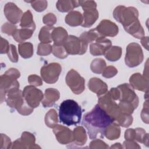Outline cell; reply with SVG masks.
<instances>
[{
    "instance_id": "obj_1",
    "label": "cell",
    "mask_w": 149,
    "mask_h": 149,
    "mask_svg": "<svg viewBox=\"0 0 149 149\" xmlns=\"http://www.w3.org/2000/svg\"><path fill=\"white\" fill-rule=\"evenodd\" d=\"M113 122V119L97 104L84 115L82 124L87 129L90 139H95L104 138L105 130Z\"/></svg>"
},
{
    "instance_id": "obj_2",
    "label": "cell",
    "mask_w": 149,
    "mask_h": 149,
    "mask_svg": "<svg viewBox=\"0 0 149 149\" xmlns=\"http://www.w3.org/2000/svg\"><path fill=\"white\" fill-rule=\"evenodd\" d=\"M81 108L73 100H66L60 104L59 117L60 122L67 126L76 125L80 122Z\"/></svg>"
},
{
    "instance_id": "obj_3",
    "label": "cell",
    "mask_w": 149,
    "mask_h": 149,
    "mask_svg": "<svg viewBox=\"0 0 149 149\" xmlns=\"http://www.w3.org/2000/svg\"><path fill=\"white\" fill-rule=\"evenodd\" d=\"M120 91L118 106L125 113L132 114L139 105V98L130 84L124 83L117 87Z\"/></svg>"
},
{
    "instance_id": "obj_4",
    "label": "cell",
    "mask_w": 149,
    "mask_h": 149,
    "mask_svg": "<svg viewBox=\"0 0 149 149\" xmlns=\"http://www.w3.org/2000/svg\"><path fill=\"white\" fill-rule=\"evenodd\" d=\"M115 19L120 23L124 29L139 20V12L134 7H125L119 5L116 7L113 12Z\"/></svg>"
},
{
    "instance_id": "obj_5",
    "label": "cell",
    "mask_w": 149,
    "mask_h": 149,
    "mask_svg": "<svg viewBox=\"0 0 149 149\" xmlns=\"http://www.w3.org/2000/svg\"><path fill=\"white\" fill-rule=\"evenodd\" d=\"M20 76V72L15 68L9 69L0 77V90H1V102L5 100L6 93L10 88L15 87H19V83L17 79Z\"/></svg>"
},
{
    "instance_id": "obj_6",
    "label": "cell",
    "mask_w": 149,
    "mask_h": 149,
    "mask_svg": "<svg viewBox=\"0 0 149 149\" xmlns=\"http://www.w3.org/2000/svg\"><path fill=\"white\" fill-rule=\"evenodd\" d=\"M98 104L115 121H117L123 112L110 95L109 92L99 97Z\"/></svg>"
},
{
    "instance_id": "obj_7",
    "label": "cell",
    "mask_w": 149,
    "mask_h": 149,
    "mask_svg": "<svg viewBox=\"0 0 149 149\" xmlns=\"http://www.w3.org/2000/svg\"><path fill=\"white\" fill-rule=\"evenodd\" d=\"M79 4L84 11L81 26L84 27H90L98 17V12L96 9L97 3L93 1H79Z\"/></svg>"
},
{
    "instance_id": "obj_8",
    "label": "cell",
    "mask_w": 149,
    "mask_h": 149,
    "mask_svg": "<svg viewBox=\"0 0 149 149\" xmlns=\"http://www.w3.org/2000/svg\"><path fill=\"white\" fill-rule=\"evenodd\" d=\"M143 59V52L140 45L136 42L129 44L125 57L126 65L130 68H134L141 63Z\"/></svg>"
},
{
    "instance_id": "obj_9",
    "label": "cell",
    "mask_w": 149,
    "mask_h": 149,
    "mask_svg": "<svg viewBox=\"0 0 149 149\" xmlns=\"http://www.w3.org/2000/svg\"><path fill=\"white\" fill-rule=\"evenodd\" d=\"M87 45L79 37L73 35L69 36L63 44L66 51L70 55L84 54L87 49Z\"/></svg>"
},
{
    "instance_id": "obj_10",
    "label": "cell",
    "mask_w": 149,
    "mask_h": 149,
    "mask_svg": "<svg viewBox=\"0 0 149 149\" xmlns=\"http://www.w3.org/2000/svg\"><path fill=\"white\" fill-rule=\"evenodd\" d=\"M62 71L61 65L58 63H50L44 65L40 70L42 79L47 83H56Z\"/></svg>"
},
{
    "instance_id": "obj_11",
    "label": "cell",
    "mask_w": 149,
    "mask_h": 149,
    "mask_svg": "<svg viewBox=\"0 0 149 149\" xmlns=\"http://www.w3.org/2000/svg\"><path fill=\"white\" fill-rule=\"evenodd\" d=\"M66 83L75 94H81L85 89V80L74 69L69 70L66 76Z\"/></svg>"
},
{
    "instance_id": "obj_12",
    "label": "cell",
    "mask_w": 149,
    "mask_h": 149,
    "mask_svg": "<svg viewBox=\"0 0 149 149\" xmlns=\"http://www.w3.org/2000/svg\"><path fill=\"white\" fill-rule=\"evenodd\" d=\"M22 94L26 102L33 108L38 107L44 98L42 91L32 85L25 87Z\"/></svg>"
},
{
    "instance_id": "obj_13",
    "label": "cell",
    "mask_w": 149,
    "mask_h": 149,
    "mask_svg": "<svg viewBox=\"0 0 149 149\" xmlns=\"http://www.w3.org/2000/svg\"><path fill=\"white\" fill-rule=\"evenodd\" d=\"M19 87H15L9 90L6 93L5 101L7 105L17 111L26 102Z\"/></svg>"
},
{
    "instance_id": "obj_14",
    "label": "cell",
    "mask_w": 149,
    "mask_h": 149,
    "mask_svg": "<svg viewBox=\"0 0 149 149\" xmlns=\"http://www.w3.org/2000/svg\"><path fill=\"white\" fill-rule=\"evenodd\" d=\"M100 36L115 37L119 32L118 26L113 22L104 19L100 22L99 24L94 28Z\"/></svg>"
},
{
    "instance_id": "obj_15",
    "label": "cell",
    "mask_w": 149,
    "mask_h": 149,
    "mask_svg": "<svg viewBox=\"0 0 149 149\" xmlns=\"http://www.w3.org/2000/svg\"><path fill=\"white\" fill-rule=\"evenodd\" d=\"M112 46L111 41L105 37L100 36L95 42L90 45V52L94 56L102 55L105 54L108 49Z\"/></svg>"
},
{
    "instance_id": "obj_16",
    "label": "cell",
    "mask_w": 149,
    "mask_h": 149,
    "mask_svg": "<svg viewBox=\"0 0 149 149\" xmlns=\"http://www.w3.org/2000/svg\"><path fill=\"white\" fill-rule=\"evenodd\" d=\"M34 136L30 132H24L20 139L15 140L11 147L12 148H40L35 144Z\"/></svg>"
},
{
    "instance_id": "obj_17",
    "label": "cell",
    "mask_w": 149,
    "mask_h": 149,
    "mask_svg": "<svg viewBox=\"0 0 149 149\" xmlns=\"http://www.w3.org/2000/svg\"><path fill=\"white\" fill-rule=\"evenodd\" d=\"M53 132L58 141L62 144H69L73 141V133L67 127L56 125L54 127Z\"/></svg>"
},
{
    "instance_id": "obj_18",
    "label": "cell",
    "mask_w": 149,
    "mask_h": 149,
    "mask_svg": "<svg viewBox=\"0 0 149 149\" xmlns=\"http://www.w3.org/2000/svg\"><path fill=\"white\" fill-rule=\"evenodd\" d=\"M4 14L8 20L15 24L20 22L23 13L15 3L8 2L5 5Z\"/></svg>"
},
{
    "instance_id": "obj_19",
    "label": "cell",
    "mask_w": 149,
    "mask_h": 149,
    "mask_svg": "<svg viewBox=\"0 0 149 149\" xmlns=\"http://www.w3.org/2000/svg\"><path fill=\"white\" fill-rule=\"evenodd\" d=\"M129 82L133 89L146 93L148 92V79L140 73L133 74L129 78Z\"/></svg>"
},
{
    "instance_id": "obj_20",
    "label": "cell",
    "mask_w": 149,
    "mask_h": 149,
    "mask_svg": "<svg viewBox=\"0 0 149 149\" xmlns=\"http://www.w3.org/2000/svg\"><path fill=\"white\" fill-rule=\"evenodd\" d=\"M88 87L92 92L95 93L98 97L105 94L108 91L107 84L97 77L91 78L88 81Z\"/></svg>"
},
{
    "instance_id": "obj_21",
    "label": "cell",
    "mask_w": 149,
    "mask_h": 149,
    "mask_svg": "<svg viewBox=\"0 0 149 149\" xmlns=\"http://www.w3.org/2000/svg\"><path fill=\"white\" fill-rule=\"evenodd\" d=\"M60 97V94L58 90L54 88H49L45 90L44 98L41 103L44 107H51Z\"/></svg>"
},
{
    "instance_id": "obj_22",
    "label": "cell",
    "mask_w": 149,
    "mask_h": 149,
    "mask_svg": "<svg viewBox=\"0 0 149 149\" xmlns=\"http://www.w3.org/2000/svg\"><path fill=\"white\" fill-rule=\"evenodd\" d=\"M52 39L54 44L57 45H63L64 42L68 37L67 31L62 27H54L52 30Z\"/></svg>"
},
{
    "instance_id": "obj_23",
    "label": "cell",
    "mask_w": 149,
    "mask_h": 149,
    "mask_svg": "<svg viewBox=\"0 0 149 149\" xmlns=\"http://www.w3.org/2000/svg\"><path fill=\"white\" fill-rule=\"evenodd\" d=\"M83 20V15L80 12L76 10L70 11L65 18L66 23L70 26L81 25Z\"/></svg>"
},
{
    "instance_id": "obj_24",
    "label": "cell",
    "mask_w": 149,
    "mask_h": 149,
    "mask_svg": "<svg viewBox=\"0 0 149 149\" xmlns=\"http://www.w3.org/2000/svg\"><path fill=\"white\" fill-rule=\"evenodd\" d=\"M34 31V30L28 28H22L17 29L12 36L16 42L20 44L30 38L32 36Z\"/></svg>"
},
{
    "instance_id": "obj_25",
    "label": "cell",
    "mask_w": 149,
    "mask_h": 149,
    "mask_svg": "<svg viewBox=\"0 0 149 149\" xmlns=\"http://www.w3.org/2000/svg\"><path fill=\"white\" fill-rule=\"evenodd\" d=\"M120 134V128L116 122L111 123L105 130L104 136L110 140H114L118 139Z\"/></svg>"
},
{
    "instance_id": "obj_26",
    "label": "cell",
    "mask_w": 149,
    "mask_h": 149,
    "mask_svg": "<svg viewBox=\"0 0 149 149\" xmlns=\"http://www.w3.org/2000/svg\"><path fill=\"white\" fill-rule=\"evenodd\" d=\"M125 30L134 37L138 39H141L144 37L145 35L144 30L141 26L139 20L137 21L136 23L130 25L128 27L125 29Z\"/></svg>"
},
{
    "instance_id": "obj_27",
    "label": "cell",
    "mask_w": 149,
    "mask_h": 149,
    "mask_svg": "<svg viewBox=\"0 0 149 149\" xmlns=\"http://www.w3.org/2000/svg\"><path fill=\"white\" fill-rule=\"evenodd\" d=\"M73 142L76 145H84L87 141V135L85 129L82 126H77L74 129L73 132Z\"/></svg>"
},
{
    "instance_id": "obj_28",
    "label": "cell",
    "mask_w": 149,
    "mask_h": 149,
    "mask_svg": "<svg viewBox=\"0 0 149 149\" xmlns=\"http://www.w3.org/2000/svg\"><path fill=\"white\" fill-rule=\"evenodd\" d=\"M79 6V1H58L56 2V8L61 12L72 11Z\"/></svg>"
},
{
    "instance_id": "obj_29",
    "label": "cell",
    "mask_w": 149,
    "mask_h": 149,
    "mask_svg": "<svg viewBox=\"0 0 149 149\" xmlns=\"http://www.w3.org/2000/svg\"><path fill=\"white\" fill-rule=\"evenodd\" d=\"M122 53V49L118 46H111L104 54L105 58L109 61L115 62L120 59Z\"/></svg>"
},
{
    "instance_id": "obj_30",
    "label": "cell",
    "mask_w": 149,
    "mask_h": 149,
    "mask_svg": "<svg viewBox=\"0 0 149 149\" xmlns=\"http://www.w3.org/2000/svg\"><path fill=\"white\" fill-rule=\"evenodd\" d=\"M20 26L22 28H28L35 30L36 24L33 21V15L30 10H28L23 14Z\"/></svg>"
},
{
    "instance_id": "obj_31",
    "label": "cell",
    "mask_w": 149,
    "mask_h": 149,
    "mask_svg": "<svg viewBox=\"0 0 149 149\" xmlns=\"http://www.w3.org/2000/svg\"><path fill=\"white\" fill-rule=\"evenodd\" d=\"M54 28V27L52 26H45L41 29L38 35V38L41 42L49 44L52 42L51 34Z\"/></svg>"
},
{
    "instance_id": "obj_32",
    "label": "cell",
    "mask_w": 149,
    "mask_h": 149,
    "mask_svg": "<svg viewBox=\"0 0 149 149\" xmlns=\"http://www.w3.org/2000/svg\"><path fill=\"white\" fill-rule=\"evenodd\" d=\"M18 50L20 55L25 59L29 58L33 55V45L31 42H25L19 44Z\"/></svg>"
},
{
    "instance_id": "obj_33",
    "label": "cell",
    "mask_w": 149,
    "mask_h": 149,
    "mask_svg": "<svg viewBox=\"0 0 149 149\" xmlns=\"http://www.w3.org/2000/svg\"><path fill=\"white\" fill-rule=\"evenodd\" d=\"M58 122V115L56 111L54 109H50L45 116V125L50 128H54L57 125Z\"/></svg>"
},
{
    "instance_id": "obj_34",
    "label": "cell",
    "mask_w": 149,
    "mask_h": 149,
    "mask_svg": "<svg viewBox=\"0 0 149 149\" xmlns=\"http://www.w3.org/2000/svg\"><path fill=\"white\" fill-rule=\"evenodd\" d=\"M106 68V62L102 58L94 59L90 65L91 70L97 74H102L103 70Z\"/></svg>"
},
{
    "instance_id": "obj_35",
    "label": "cell",
    "mask_w": 149,
    "mask_h": 149,
    "mask_svg": "<svg viewBox=\"0 0 149 149\" xmlns=\"http://www.w3.org/2000/svg\"><path fill=\"white\" fill-rule=\"evenodd\" d=\"M98 37H100L98 33L95 31L94 29L90 30L88 31L83 32L81 34L79 38L86 44L90 43L93 41L95 40Z\"/></svg>"
},
{
    "instance_id": "obj_36",
    "label": "cell",
    "mask_w": 149,
    "mask_h": 149,
    "mask_svg": "<svg viewBox=\"0 0 149 149\" xmlns=\"http://www.w3.org/2000/svg\"><path fill=\"white\" fill-rule=\"evenodd\" d=\"M136 131V138L138 142L144 144L146 146L148 144V134L146 133L144 129L142 128H136L134 129Z\"/></svg>"
},
{
    "instance_id": "obj_37",
    "label": "cell",
    "mask_w": 149,
    "mask_h": 149,
    "mask_svg": "<svg viewBox=\"0 0 149 149\" xmlns=\"http://www.w3.org/2000/svg\"><path fill=\"white\" fill-rule=\"evenodd\" d=\"M52 52L55 56L59 59H64L69 55L63 45H57L54 44L52 45Z\"/></svg>"
},
{
    "instance_id": "obj_38",
    "label": "cell",
    "mask_w": 149,
    "mask_h": 149,
    "mask_svg": "<svg viewBox=\"0 0 149 149\" xmlns=\"http://www.w3.org/2000/svg\"><path fill=\"white\" fill-rule=\"evenodd\" d=\"M52 51V46L49 44L40 43L38 46L37 54L40 56H47L50 54Z\"/></svg>"
},
{
    "instance_id": "obj_39",
    "label": "cell",
    "mask_w": 149,
    "mask_h": 149,
    "mask_svg": "<svg viewBox=\"0 0 149 149\" xmlns=\"http://www.w3.org/2000/svg\"><path fill=\"white\" fill-rule=\"evenodd\" d=\"M27 2L31 3V7L37 12H42L47 7V1H28Z\"/></svg>"
},
{
    "instance_id": "obj_40",
    "label": "cell",
    "mask_w": 149,
    "mask_h": 149,
    "mask_svg": "<svg viewBox=\"0 0 149 149\" xmlns=\"http://www.w3.org/2000/svg\"><path fill=\"white\" fill-rule=\"evenodd\" d=\"M16 30V26H15L14 24L8 22L3 24L1 27L2 32L9 36H13Z\"/></svg>"
},
{
    "instance_id": "obj_41",
    "label": "cell",
    "mask_w": 149,
    "mask_h": 149,
    "mask_svg": "<svg viewBox=\"0 0 149 149\" xmlns=\"http://www.w3.org/2000/svg\"><path fill=\"white\" fill-rule=\"evenodd\" d=\"M118 73V69L113 66H108L106 67L102 73L103 77L105 78H111Z\"/></svg>"
},
{
    "instance_id": "obj_42",
    "label": "cell",
    "mask_w": 149,
    "mask_h": 149,
    "mask_svg": "<svg viewBox=\"0 0 149 149\" xmlns=\"http://www.w3.org/2000/svg\"><path fill=\"white\" fill-rule=\"evenodd\" d=\"M9 59L12 62H17L18 61V55L16 51L15 45L13 44L9 45V49L7 53Z\"/></svg>"
},
{
    "instance_id": "obj_43",
    "label": "cell",
    "mask_w": 149,
    "mask_h": 149,
    "mask_svg": "<svg viewBox=\"0 0 149 149\" xmlns=\"http://www.w3.org/2000/svg\"><path fill=\"white\" fill-rule=\"evenodd\" d=\"M43 23L48 26H52L56 22V17L52 13L45 15L42 19Z\"/></svg>"
},
{
    "instance_id": "obj_44",
    "label": "cell",
    "mask_w": 149,
    "mask_h": 149,
    "mask_svg": "<svg viewBox=\"0 0 149 149\" xmlns=\"http://www.w3.org/2000/svg\"><path fill=\"white\" fill-rule=\"evenodd\" d=\"M12 143L10 139L6 134H1V149H7L11 148Z\"/></svg>"
},
{
    "instance_id": "obj_45",
    "label": "cell",
    "mask_w": 149,
    "mask_h": 149,
    "mask_svg": "<svg viewBox=\"0 0 149 149\" xmlns=\"http://www.w3.org/2000/svg\"><path fill=\"white\" fill-rule=\"evenodd\" d=\"M89 148H109V147L103 141L99 139H95L93 140L90 143Z\"/></svg>"
},
{
    "instance_id": "obj_46",
    "label": "cell",
    "mask_w": 149,
    "mask_h": 149,
    "mask_svg": "<svg viewBox=\"0 0 149 149\" xmlns=\"http://www.w3.org/2000/svg\"><path fill=\"white\" fill-rule=\"evenodd\" d=\"M29 84L34 86H40L42 85V79L36 74H31L28 77Z\"/></svg>"
},
{
    "instance_id": "obj_47",
    "label": "cell",
    "mask_w": 149,
    "mask_h": 149,
    "mask_svg": "<svg viewBox=\"0 0 149 149\" xmlns=\"http://www.w3.org/2000/svg\"><path fill=\"white\" fill-rule=\"evenodd\" d=\"M141 118L143 122L148 123V100H146L144 103L143 108L141 113Z\"/></svg>"
},
{
    "instance_id": "obj_48",
    "label": "cell",
    "mask_w": 149,
    "mask_h": 149,
    "mask_svg": "<svg viewBox=\"0 0 149 149\" xmlns=\"http://www.w3.org/2000/svg\"><path fill=\"white\" fill-rule=\"evenodd\" d=\"M9 49V45L8 41L5 39H3L2 37H1V54H7Z\"/></svg>"
},
{
    "instance_id": "obj_49",
    "label": "cell",
    "mask_w": 149,
    "mask_h": 149,
    "mask_svg": "<svg viewBox=\"0 0 149 149\" xmlns=\"http://www.w3.org/2000/svg\"><path fill=\"white\" fill-rule=\"evenodd\" d=\"M123 148H140V146L134 140H126L123 143Z\"/></svg>"
},
{
    "instance_id": "obj_50",
    "label": "cell",
    "mask_w": 149,
    "mask_h": 149,
    "mask_svg": "<svg viewBox=\"0 0 149 149\" xmlns=\"http://www.w3.org/2000/svg\"><path fill=\"white\" fill-rule=\"evenodd\" d=\"M136 138V131L133 129H129L125 132V139L126 140H134Z\"/></svg>"
},
{
    "instance_id": "obj_51",
    "label": "cell",
    "mask_w": 149,
    "mask_h": 149,
    "mask_svg": "<svg viewBox=\"0 0 149 149\" xmlns=\"http://www.w3.org/2000/svg\"><path fill=\"white\" fill-rule=\"evenodd\" d=\"M110 95L113 100H118L120 98V91L118 88H112L109 91Z\"/></svg>"
},
{
    "instance_id": "obj_52",
    "label": "cell",
    "mask_w": 149,
    "mask_h": 149,
    "mask_svg": "<svg viewBox=\"0 0 149 149\" xmlns=\"http://www.w3.org/2000/svg\"><path fill=\"white\" fill-rule=\"evenodd\" d=\"M141 43L142 45L147 49L148 50V37H144L141 39Z\"/></svg>"
},
{
    "instance_id": "obj_53",
    "label": "cell",
    "mask_w": 149,
    "mask_h": 149,
    "mask_svg": "<svg viewBox=\"0 0 149 149\" xmlns=\"http://www.w3.org/2000/svg\"><path fill=\"white\" fill-rule=\"evenodd\" d=\"M111 148H123V147L121 146V145H120V143H115V144H114L113 146H111Z\"/></svg>"
}]
</instances>
